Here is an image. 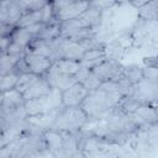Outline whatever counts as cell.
Listing matches in <instances>:
<instances>
[{"mask_svg": "<svg viewBox=\"0 0 158 158\" xmlns=\"http://www.w3.org/2000/svg\"><path fill=\"white\" fill-rule=\"evenodd\" d=\"M138 10V19L142 21H158V6L153 0L143 5Z\"/></svg>", "mask_w": 158, "mask_h": 158, "instance_id": "cell-20", "label": "cell"}, {"mask_svg": "<svg viewBox=\"0 0 158 158\" xmlns=\"http://www.w3.org/2000/svg\"><path fill=\"white\" fill-rule=\"evenodd\" d=\"M89 2H90V6H94L99 10H101V11L109 10L114 5L118 4L117 0H89Z\"/></svg>", "mask_w": 158, "mask_h": 158, "instance_id": "cell-30", "label": "cell"}, {"mask_svg": "<svg viewBox=\"0 0 158 158\" xmlns=\"http://www.w3.org/2000/svg\"><path fill=\"white\" fill-rule=\"evenodd\" d=\"M90 90L80 81L74 83L72 86L62 91V101L64 106H80Z\"/></svg>", "mask_w": 158, "mask_h": 158, "instance_id": "cell-9", "label": "cell"}, {"mask_svg": "<svg viewBox=\"0 0 158 158\" xmlns=\"http://www.w3.org/2000/svg\"><path fill=\"white\" fill-rule=\"evenodd\" d=\"M132 116L142 130H146L149 126L158 123V112L154 105L141 104L132 114Z\"/></svg>", "mask_w": 158, "mask_h": 158, "instance_id": "cell-10", "label": "cell"}, {"mask_svg": "<svg viewBox=\"0 0 158 158\" xmlns=\"http://www.w3.org/2000/svg\"><path fill=\"white\" fill-rule=\"evenodd\" d=\"M40 22H42V10L27 11L21 16L19 22L16 23V27H28Z\"/></svg>", "mask_w": 158, "mask_h": 158, "instance_id": "cell-22", "label": "cell"}, {"mask_svg": "<svg viewBox=\"0 0 158 158\" xmlns=\"http://www.w3.org/2000/svg\"><path fill=\"white\" fill-rule=\"evenodd\" d=\"M100 80L104 81H117L125 77V65H122L117 59L106 58L96 67L91 69Z\"/></svg>", "mask_w": 158, "mask_h": 158, "instance_id": "cell-6", "label": "cell"}, {"mask_svg": "<svg viewBox=\"0 0 158 158\" xmlns=\"http://www.w3.org/2000/svg\"><path fill=\"white\" fill-rule=\"evenodd\" d=\"M11 36H1V53H6L9 44L11 43Z\"/></svg>", "mask_w": 158, "mask_h": 158, "instance_id": "cell-34", "label": "cell"}, {"mask_svg": "<svg viewBox=\"0 0 158 158\" xmlns=\"http://www.w3.org/2000/svg\"><path fill=\"white\" fill-rule=\"evenodd\" d=\"M132 96L141 104L156 106L158 104V84L143 78L141 81L135 84V91Z\"/></svg>", "mask_w": 158, "mask_h": 158, "instance_id": "cell-7", "label": "cell"}, {"mask_svg": "<svg viewBox=\"0 0 158 158\" xmlns=\"http://www.w3.org/2000/svg\"><path fill=\"white\" fill-rule=\"evenodd\" d=\"M51 89H52V86L48 83V80L46 79V77H40V79L28 90H26L23 93V96H25L26 100L40 98V96H43V95L48 94L51 91Z\"/></svg>", "mask_w": 158, "mask_h": 158, "instance_id": "cell-16", "label": "cell"}, {"mask_svg": "<svg viewBox=\"0 0 158 158\" xmlns=\"http://www.w3.org/2000/svg\"><path fill=\"white\" fill-rule=\"evenodd\" d=\"M89 116L80 106H63L54 121L52 128L77 133L88 122Z\"/></svg>", "mask_w": 158, "mask_h": 158, "instance_id": "cell-2", "label": "cell"}, {"mask_svg": "<svg viewBox=\"0 0 158 158\" xmlns=\"http://www.w3.org/2000/svg\"><path fill=\"white\" fill-rule=\"evenodd\" d=\"M156 109H157V112H158V104L156 105Z\"/></svg>", "mask_w": 158, "mask_h": 158, "instance_id": "cell-38", "label": "cell"}, {"mask_svg": "<svg viewBox=\"0 0 158 158\" xmlns=\"http://www.w3.org/2000/svg\"><path fill=\"white\" fill-rule=\"evenodd\" d=\"M23 58H25V62H26L30 72L35 73L37 75H41V77H44L53 64V60L49 57L36 54V53L27 52Z\"/></svg>", "mask_w": 158, "mask_h": 158, "instance_id": "cell-11", "label": "cell"}, {"mask_svg": "<svg viewBox=\"0 0 158 158\" xmlns=\"http://www.w3.org/2000/svg\"><path fill=\"white\" fill-rule=\"evenodd\" d=\"M26 99L22 93L17 89H11L7 91H1V114L7 112L11 109L23 106Z\"/></svg>", "mask_w": 158, "mask_h": 158, "instance_id": "cell-14", "label": "cell"}, {"mask_svg": "<svg viewBox=\"0 0 158 158\" xmlns=\"http://www.w3.org/2000/svg\"><path fill=\"white\" fill-rule=\"evenodd\" d=\"M11 36V40L14 42H17L20 43L21 46H23L25 48L30 44V42L33 40V36L31 33H28L26 31L25 27H15V30L12 31V33L10 35Z\"/></svg>", "mask_w": 158, "mask_h": 158, "instance_id": "cell-23", "label": "cell"}, {"mask_svg": "<svg viewBox=\"0 0 158 158\" xmlns=\"http://www.w3.org/2000/svg\"><path fill=\"white\" fill-rule=\"evenodd\" d=\"M75 78H77L78 81L83 83L90 91L98 89L102 84V81L100 80V78L91 69H86V68H83V67H80V70L78 72V74L75 75Z\"/></svg>", "mask_w": 158, "mask_h": 158, "instance_id": "cell-15", "label": "cell"}, {"mask_svg": "<svg viewBox=\"0 0 158 158\" xmlns=\"http://www.w3.org/2000/svg\"><path fill=\"white\" fill-rule=\"evenodd\" d=\"M139 105H141V102L137 101V100L131 95V96H123V98L121 99V101L118 102L117 106H118L123 112H126V114H133V112L136 111V109H137Z\"/></svg>", "mask_w": 158, "mask_h": 158, "instance_id": "cell-25", "label": "cell"}, {"mask_svg": "<svg viewBox=\"0 0 158 158\" xmlns=\"http://www.w3.org/2000/svg\"><path fill=\"white\" fill-rule=\"evenodd\" d=\"M53 68H56L59 72H63L69 75H77L78 72L80 70V62L79 60H73V59H58L54 60L52 64Z\"/></svg>", "mask_w": 158, "mask_h": 158, "instance_id": "cell-18", "label": "cell"}, {"mask_svg": "<svg viewBox=\"0 0 158 158\" xmlns=\"http://www.w3.org/2000/svg\"><path fill=\"white\" fill-rule=\"evenodd\" d=\"M136 9H139V7H142L143 5H146L147 2H149L151 0H128Z\"/></svg>", "mask_w": 158, "mask_h": 158, "instance_id": "cell-35", "label": "cell"}, {"mask_svg": "<svg viewBox=\"0 0 158 158\" xmlns=\"http://www.w3.org/2000/svg\"><path fill=\"white\" fill-rule=\"evenodd\" d=\"M117 88L118 91L123 95V96H131L135 91V84L131 83L127 78H121L120 80H117Z\"/></svg>", "mask_w": 158, "mask_h": 158, "instance_id": "cell-27", "label": "cell"}, {"mask_svg": "<svg viewBox=\"0 0 158 158\" xmlns=\"http://www.w3.org/2000/svg\"><path fill=\"white\" fill-rule=\"evenodd\" d=\"M19 75L20 74H17L15 72H11V73H7L5 75H1V85H0L1 91H7V90H11V89H15L17 79H19Z\"/></svg>", "mask_w": 158, "mask_h": 158, "instance_id": "cell-26", "label": "cell"}, {"mask_svg": "<svg viewBox=\"0 0 158 158\" xmlns=\"http://www.w3.org/2000/svg\"><path fill=\"white\" fill-rule=\"evenodd\" d=\"M6 53H7V54H11V56H25V54H26V48H25L23 46H21L20 43L11 41V43H10L9 47H7ZM1 54H2V53H1Z\"/></svg>", "mask_w": 158, "mask_h": 158, "instance_id": "cell-32", "label": "cell"}, {"mask_svg": "<svg viewBox=\"0 0 158 158\" xmlns=\"http://www.w3.org/2000/svg\"><path fill=\"white\" fill-rule=\"evenodd\" d=\"M125 78H127L131 83L137 84L143 79V68L135 64L125 67Z\"/></svg>", "mask_w": 158, "mask_h": 158, "instance_id": "cell-24", "label": "cell"}, {"mask_svg": "<svg viewBox=\"0 0 158 158\" xmlns=\"http://www.w3.org/2000/svg\"><path fill=\"white\" fill-rule=\"evenodd\" d=\"M59 110L60 109H57V110H53V111H49V112H44V114H40V115H36V116H28L27 122H28V125L31 126L32 130L44 132V131L53 127Z\"/></svg>", "mask_w": 158, "mask_h": 158, "instance_id": "cell-13", "label": "cell"}, {"mask_svg": "<svg viewBox=\"0 0 158 158\" xmlns=\"http://www.w3.org/2000/svg\"><path fill=\"white\" fill-rule=\"evenodd\" d=\"M25 12L26 11L21 6L19 0H1V7H0L1 25L16 26V23Z\"/></svg>", "mask_w": 158, "mask_h": 158, "instance_id": "cell-8", "label": "cell"}, {"mask_svg": "<svg viewBox=\"0 0 158 158\" xmlns=\"http://www.w3.org/2000/svg\"><path fill=\"white\" fill-rule=\"evenodd\" d=\"M36 53V54H41V56H46V57H52L53 54V49H52V43L43 41V40H38V38H33L30 44L26 47V53Z\"/></svg>", "mask_w": 158, "mask_h": 158, "instance_id": "cell-17", "label": "cell"}, {"mask_svg": "<svg viewBox=\"0 0 158 158\" xmlns=\"http://www.w3.org/2000/svg\"><path fill=\"white\" fill-rule=\"evenodd\" d=\"M60 36V22L59 21H53L51 23H47L46 27L41 31V33L36 37L38 40H43L47 42H52L57 40Z\"/></svg>", "mask_w": 158, "mask_h": 158, "instance_id": "cell-19", "label": "cell"}, {"mask_svg": "<svg viewBox=\"0 0 158 158\" xmlns=\"http://www.w3.org/2000/svg\"><path fill=\"white\" fill-rule=\"evenodd\" d=\"M56 21H68L79 17L90 5L89 0H53Z\"/></svg>", "mask_w": 158, "mask_h": 158, "instance_id": "cell-5", "label": "cell"}, {"mask_svg": "<svg viewBox=\"0 0 158 158\" xmlns=\"http://www.w3.org/2000/svg\"><path fill=\"white\" fill-rule=\"evenodd\" d=\"M41 10H42V22L51 23V22L56 21V19H54V9H53L52 1L46 2V5Z\"/></svg>", "mask_w": 158, "mask_h": 158, "instance_id": "cell-29", "label": "cell"}, {"mask_svg": "<svg viewBox=\"0 0 158 158\" xmlns=\"http://www.w3.org/2000/svg\"><path fill=\"white\" fill-rule=\"evenodd\" d=\"M19 2L21 4V6L25 9V11H35V10H41L46 2H48L47 0H19Z\"/></svg>", "mask_w": 158, "mask_h": 158, "instance_id": "cell-28", "label": "cell"}, {"mask_svg": "<svg viewBox=\"0 0 158 158\" xmlns=\"http://www.w3.org/2000/svg\"><path fill=\"white\" fill-rule=\"evenodd\" d=\"M63 101H62V90L52 88L51 91L43 96L35 98L26 100L25 102V110L27 112V116H36L40 114L49 112L57 109H62Z\"/></svg>", "mask_w": 158, "mask_h": 158, "instance_id": "cell-3", "label": "cell"}, {"mask_svg": "<svg viewBox=\"0 0 158 158\" xmlns=\"http://www.w3.org/2000/svg\"><path fill=\"white\" fill-rule=\"evenodd\" d=\"M52 49H53V54L51 57V59L58 60V59H73V60H81L83 56L85 53V48L75 42L72 41L69 38L65 37H58L57 40L52 41Z\"/></svg>", "mask_w": 158, "mask_h": 158, "instance_id": "cell-4", "label": "cell"}, {"mask_svg": "<svg viewBox=\"0 0 158 158\" xmlns=\"http://www.w3.org/2000/svg\"><path fill=\"white\" fill-rule=\"evenodd\" d=\"M144 65H151V67H158V53L153 57H146L143 59Z\"/></svg>", "mask_w": 158, "mask_h": 158, "instance_id": "cell-33", "label": "cell"}, {"mask_svg": "<svg viewBox=\"0 0 158 158\" xmlns=\"http://www.w3.org/2000/svg\"><path fill=\"white\" fill-rule=\"evenodd\" d=\"M46 79L48 80V83L51 84L52 88H56V89H59V90H65L68 89L69 86H72L74 83H77V78L75 75H69V74H65L63 72H59L57 70L56 68L51 67L49 70L47 72V74L44 75Z\"/></svg>", "mask_w": 158, "mask_h": 158, "instance_id": "cell-12", "label": "cell"}, {"mask_svg": "<svg viewBox=\"0 0 158 158\" xmlns=\"http://www.w3.org/2000/svg\"><path fill=\"white\" fill-rule=\"evenodd\" d=\"M143 78L158 84V67L144 65L143 67Z\"/></svg>", "mask_w": 158, "mask_h": 158, "instance_id": "cell-31", "label": "cell"}, {"mask_svg": "<svg viewBox=\"0 0 158 158\" xmlns=\"http://www.w3.org/2000/svg\"><path fill=\"white\" fill-rule=\"evenodd\" d=\"M121 1H123V0H117V2H121ZM125 1H128V0H125Z\"/></svg>", "mask_w": 158, "mask_h": 158, "instance_id": "cell-37", "label": "cell"}, {"mask_svg": "<svg viewBox=\"0 0 158 158\" xmlns=\"http://www.w3.org/2000/svg\"><path fill=\"white\" fill-rule=\"evenodd\" d=\"M153 1H154V4H156V5L158 6V0H153Z\"/></svg>", "mask_w": 158, "mask_h": 158, "instance_id": "cell-36", "label": "cell"}, {"mask_svg": "<svg viewBox=\"0 0 158 158\" xmlns=\"http://www.w3.org/2000/svg\"><path fill=\"white\" fill-rule=\"evenodd\" d=\"M123 95L118 91L117 81H104L98 89L91 90L80 107L89 117H101L117 106Z\"/></svg>", "mask_w": 158, "mask_h": 158, "instance_id": "cell-1", "label": "cell"}, {"mask_svg": "<svg viewBox=\"0 0 158 158\" xmlns=\"http://www.w3.org/2000/svg\"><path fill=\"white\" fill-rule=\"evenodd\" d=\"M41 75H37L35 73H31V72H27V73H22L19 75V79H17V83H16V86L15 89H17L20 93H25L26 90H28L38 79H40Z\"/></svg>", "mask_w": 158, "mask_h": 158, "instance_id": "cell-21", "label": "cell"}, {"mask_svg": "<svg viewBox=\"0 0 158 158\" xmlns=\"http://www.w3.org/2000/svg\"><path fill=\"white\" fill-rule=\"evenodd\" d=\"M47 1H53V0H47Z\"/></svg>", "mask_w": 158, "mask_h": 158, "instance_id": "cell-39", "label": "cell"}]
</instances>
